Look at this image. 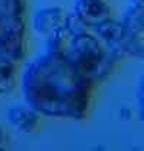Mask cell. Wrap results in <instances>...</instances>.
I'll return each instance as SVG.
<instances>
[{
  "label": "cell",
  "instance_id": "1",
  "mask_svg": "<svg viewBox=\"0 0 144 151\" xmlns=\"http://www.w3.org/2000/svg\"><path fill=\"white\" fill-rule=\"evenodd\" d=\"M22 82L27 105L45 116L82 121L92 109L95 83L75 69L66 53L46 52L30 62Z\"/></svg>",
  "mask_w": 144,
  "mask_h": 151
},
{
  "label": "cell",
  "instance_id": "2",
  "mask_svg": "<svg viewBox=\"0 0 144 151\" xmlns=\"http://www.w3.org/2000/svg\"><path fill=\"white\" fill-rule=\"evenodd\" d=\"M26 26L24 19H22L0 39V56L9 58L14 62H20L26 56Z\"/></svg>",
  "mask_w": 144,
  "mask_h": 151
},
{
  "label": "cell",
  "instance_id": "3",
  "mask_svg": "<svg viewBox=\"0 0 144 151\" xmlns=\"http://www.w3.org/2000/svg\"><path fill=\"white\" fill-rule=\"evenodd\" d=\"M73 12L89 27H94L99 22L111 17V6L108 0H76Z\"/></svg>",
  "mask_w": 144,
  "mask_h": 151
},
{
  "label": "cell",
  "instance_id": "4",
  "mask_svg": "<svg viewBox=\"0 0 144 151\" xmlns=\"http://www.w3.org/2000/svg\"><path fill=\"white\" fill-rule=\"evenodd\" d=\"M65 19H66V13L60 7L40 9L33 19V27L37 33L48 37L65 27Z\"/></svg>",
  "mask_w": 144,
  "mask_h": 151
},
{
  "label": "cell",
  "instance_id": "5",
  "mask_svg": "<svg viewBox=\"0 0 144 151\" xmlns=\"http://www.w3.org/2000/svg\"><path fill=\"white\" fill-rule=\"evenodd\" d=\"M40 112L32 108L30 105L27 106H12L7 109L6 116L9 122L17 129L23 132H32L39 127L40 122Z\"/></svg>",
  "mask_w": 144,
  "mask_h": 151
},
{
  "label": "cell",
  "instance_id": "6",
  "mask_svg": "<svg viewBox=\"0 0 144 151\" xmlns=\"http://www.w3.org/2000/svg\"><path fill=\"white\" fill-rule=\"evenodd\" d=\"M24 0H0V39L23 19Z\"/></svg>",
  "mask_w": 144,
  "mask_h": 151
},
{
  "label": "cell",
  "instance_id": "7",
  "mask_svg": "<svg viewBox=\"0 0 144 151\" xmlns=\"http://www.w3.org/2000/svg\"><path fill=\"white\" fill-rule=\"evenodd\" d=\"M96 36L105 43V45H112V43H118L122 40V37L125 36V27L122 22L114 20L111 17H108L105 20L99 22L94 26Z\"/></svg>",
  "mask_w": 144,
  "mask_h": 151
},
{
  "label": "cell",
  "instance_id": "8",
  "mask_svg": "<svg viewBox=\"0 0 144 151\" xmlns=\"http://www.w3.org/2000/svg\"><path fill=\"white\" fill-rule=\"evenodd\" d=\"M122 24L125 33L144 36V1H137L131 4L122 17Z\"/></svg>",
  "mask_w": 144,
  "mask_h": 151
},
{
  "label": "cell",
  "instance_id": "9",
  "mask_svg": "<svg viewBox=\"0 0 144 151\" xmlns=\"http://www.w3.org/2000/svg\"><path fill=\"white\" fill-rule=\"evenodd\" d=\"M17 66L9 58L0 56V93H9L16 88Z\"/></svg>",
  "mask_w": 144,
  "mask_h": 151
},
{
  "label": "cell",
  "instance_id": "10",
  "mask_svg": "<svg viewBox=\"0 0 144 151\" xmlns=\"http://www.w3.org/2000/svg\"><path fill=\"white\" fill-rule=\"evenodd\" d=\"M125 58H141L144 53V36L125 33L122 40L118 42Z\"/></svg>",
  "mask_w": 144,
  "mask_h": 151
},
{
  "label": "cell",
  "instance_id": "11",
  "mask_svg": "<svg viewBox=\"0 0 144 151\" xmlns=\"http://www.w3.org/2000/svg\"><path fill=\"white\" fill-rule=\"evenodd\" d=\"M65 29L66 32L71 36L79 35V33H84L89 30V26L85 23L84 20L73 12L71 14H66V19H65Z\"/></svg>",
  "mask_w": 144,
  "mask_h": 151
},
{
  "label": "cell",
  "instance_id": "12",
  "mask_svg": "<svg viewBox=\"0 0 144 151\" xmlns=\"http://www.w3.org/2000/svg\"><path fill=\"white\" fill-rule=\"evenodd\" d=\"M137 101H138V114L140 118L144 121V75L141 76V81L137 89Z\"/></svg>",
  "mask_w": 144,
  "mask_h": 151
},
{
  "label": "cell",
  "instance_id": "13",
  "mask_svg": "<svg viewBox=\"0 0 144 151\" xmlns=\"http://www.w3.org/2000/svg\"><path fill=\"white\" fill-rule=\"evenodd\" d=\"M120 116L121 119H124V121H130L132 118V111L131 108H128V106H122L120 109Z\"/></svg>",
  "mask_w": 144,
  "mask_h": 151
},
{
  "label": "cell",
  "instance_id": "14",
  "mask_svg": "<svg viewBox=\"0 0 144 151\" xmlns=\"http://www.w3.org/2000/svg\"><path fill=\"white\" fill-rule=\"evenodd\" d=\"M9 141V137H7V132L4 131V128L0 125V148H3Z\"/></svg>",
  "mask_w": 144,
  "mask_h": 151
},
{
  "label": "cell",
  "instance_id": "15",
  "mask_svg": "<svg viewBox=\"0 0 144 151\" xmlns=\"http://www.w3.org/2000/svg\"><path fill=\"white\" fill-rule=\"evenodd\" d=\"M141 59H143V60H144V53H143V56H141Z\"/></svg>",
  "mask_w": 144,
  "mask_h": 151
},
{
  "label": "cell",
  "instance_id": "16",
  "mask_svg": "<svg viewBox=\"0 0 144 151\" xmlns=\"http://www.w3.org/2000/svg\"><path fill=\"white\" fill-rule=\"evenodd\" d=\"M137 1H144V0H137Z\"/></svg>",
  "mask_w": 144,
  "mask_h": 151
}]
</instances>
